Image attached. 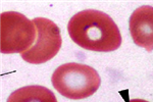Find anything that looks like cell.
I'll use <instances>...</instances> for the list:
<instances>
[{"instance_id": "cell-1", "label": "cell", "mask_w": 153, "mask_h": 102, "mask_svg": "<svg viewBox=\"0 0 153 102\" xmlns=\"http://www.w3.org/2000/svg\"><path fill=\"white\" fill-rule=\"evenodd\" d=\"M68 31L71 40L87 50L111 52L122 44L117 24L99 10L88 9L76 13L68 22Z\"/></svg>"}, {"instance_id": "cell-2", "label": "cell", "mask_w": 153, "mask_h": 102, "mask_svg": "<svg viewBox=\"0 0 153 102\" xmlns=\"http://www.w3.org/2000/svg\"><path fill=\"white\" fill-rule=\"evenodd\" d=\"M53 87L68 99L79 100L93 95L101 80L98 73L87 64L70 63L58 66L52 74Z\"/></svg>"}, {"instance_id": "cell-3", "label": "cell", "mask_w": 153, "mask_h": 102, "mask_svg": "<svg viewBox=\"0 0 153 102\" xmlns=\"http://www.w3.org/2000/svg\"><path fill=\"white\" fill-rule=\"evenodd\" d=\"M1 24V53H24L28 51L37 39V28L34 22L24 14L16 11L2 12Z\"/></svg>"}, {"instance_id": "cell-4", "label": "cell", "mask_w": 153, "mask_h": 102, "mask_svg": "<svg viewBox=\"0 0 153 102\" xmlns=\"http://www.w3.org/2000/svg\"><path fill=\"white\" fill-rule=\"evenodd\" d=\"M34 24L37 28V40L28 51L21 54L25 61L33 64L47 63L58 53L61 47L60 30L52 21L45 17H36Z\"/></svg>"}, {"instance_id": "cell-5", "label": "cell", "mask_w": 153, "mask_h": 102, "mask_svg": "<svg viewBox=\"0 0 153 102\" xmlns=\"http://www.w3.org/2000/svg\"><path fill=\"white\" fill-rule=\"evenodd\" d=\"M130 33L136 45L153 50V7L143 5L133 12L129 22Z\"/></svg>"}, {"instance_id": "cell-6", "label": "cell", "mask_w": 153, "mask_h": 102, "mask_svg": "<svg viewBox=\"0 0 153 102\" xmlns=\"http://www.w3.org/2000/svg\"><path fill=\"white\" fill-rule=\"evenodd\" d=\"M6 102H57V99L48 88L26 86L12 92Z\"/></svg>"}, {"instance_id": "cell-7", "label": "cell", "mask_w": 153, "mask_h": 102, "mask_svg": "<svg viewBox=\"0 0 153 102\" xmlns=\"http://www.w3.org/2000/svg\"><path fill=\"white\" fill-rule=\"evenodd\" d=\"M129 102H148L146 100H143V99H132Z\"/></svg>"}]
</instances>
